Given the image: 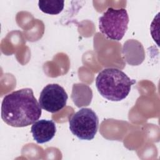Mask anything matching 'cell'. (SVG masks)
<instances>
[{"label": "cell", "instance_id": "obj_1", "mask_svg": "<svg viewBox=\"0 0 160 160\" xmlns=\"http://www.w3.org/2000/svg\"><path fill=\"white\" fill-rule=\"evenodd\" d=\"M41 107L31 88H23L4 96L1 104V118L16 128L32 124L41 117Z\"/></svg>", "mask_w": 160, "mask_h": 160}, {"label": "cell", "instance_id": "obj_2", "mask_svg": "<svg viewBox=\"0 0 160 160\" xmlns=\"http://www.w3.org/2000/svg\"><path fill=\"white\" fill-rule=\"evenodd\" d=\"M136 81L116 68L102 70L96 79V86L100 94L111 101H120L129 94Z\"/></svg>", "mask_w": 160, "mask_h": 160}, {"label": "cell", "instance_id": "obj_3", "mask_svg": "<svg viewBox=\"0 0 160 160\" xmlns=\"http://www.w3.org/2000/svg\"><path fill=\"white\" fill-rule=\"evenodd\" d=\"M128 22L129 16L125 9L108 8L99 19V28L107 38L120 41L128 29Z\"/></svg>", "mask_w": 160, "mask_h": 160}, {"label": "cell", "instance_id": "obj_4", "mask_svg": "<svg viewBox=\"0 0 160 160\" xmlns=\"http://www.w3.org/2000/svg\"><path fill=\"white\" fill-rule=\"evenodd\" d=\"M71 132L82 140H91L97 133L99 119L90 108H82L69 120Z\"/></svg>", "mask_w": 160, "mask_h": 160}, {"label": "cell", "instance_id": "obj_5", "mask_svg": "<svg viewBox=\"0 0 160 160\" xmlns=\"http://www.w3.org/2000/svg\"><path fill=\"white\" fill-rule=\"evenodd\" d=\"M68 96L64 89L58 84L46 86L40 93L39 103L42 109L55 113L66 105Z\"/></svg>", "mask_w": 160, "mask_h": 160}, {"label": "cell", "instance_id": "obj_6", "mask_svg": "<svg viewBox=\"0 0 160 160\" xmlns=\"http://www.w3.org/2000/svg\"><path fill=\"white\" fill-rule=\"evenodd\" d=\"M34 139L38 144L47 142L55 136L56 127L52 120L41 119L34 122L31 128Z\"/></svg>", "mask_w": 160, "mask_h": 160}, {"label": "cell", "instance_id": "obj_7", "mask_svg": "<svg viewBox=\"0 0 160 160\" xmlns=\"http://www.w3.org/2000/svg\"><path fill=\"white\" fill-rule=\"evenodd\" d=\"M64 6V1L40 0L38 2L39 8L42 12L52 15L60 13L62 11Z\"/></svg>", "mask_w": 160, "mask_h": 160}]
</instances>
